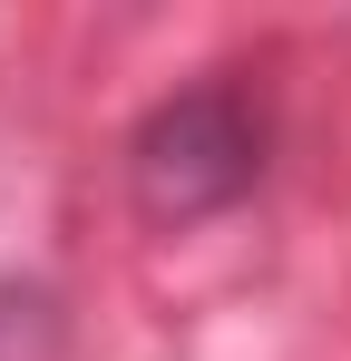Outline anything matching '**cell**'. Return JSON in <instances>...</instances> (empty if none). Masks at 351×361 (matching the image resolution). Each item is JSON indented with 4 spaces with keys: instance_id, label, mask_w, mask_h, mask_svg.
Listing matches in <instances>:
<instances>
[{
    "instance_id": "obj_1",
    "label": "cell",
    "mask_w": 351,
    "mask_h": 361,
    "mask_svg": "<svg viewBox=\"0 0 351 361\" xmlns=\"http://www.w3.org/2000/svg\"><path fill=\"white\" fill-rule=\"evenodd\" d=\"M264 157H273V127L254 108V88L205 78V88H176V98H156L137 118L127 185H137V205L156 225H205V215H225V205H244L264 185Z\"/></svg>"
}]
</instances>
